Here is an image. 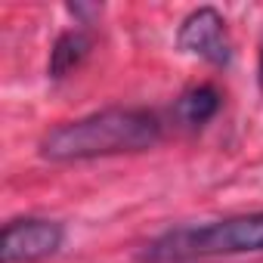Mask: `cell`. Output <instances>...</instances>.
<instances>
[{"instance_id": "cell-4", "label": "cell", "mask_w": 263, "mask_h": 263, "mask_svg": "<svg viewBox=\"0 0 263 263\" xmlns=\"http://www.w3.org/2000/svg\"><path fill=\"white\" fill-rule=\"evenodd\" d=\"M177 47L189 56H198V59L211 62V65H229V59H232L226 19L214 7H198L180 22Z\"/></svg>"}, {"instance_id": "cell-6", "label": "cell", "mask_w": 263, "mask_h": 263, "mask_svg": "<svg viewBox=\"0 0 263 263\" xmlns=\"http://www.w3.org/2000/svg\"><path fill=\"white\" fill-rule=\"evenodd\" d=\"M90 50H93V37H90L84 28L62 31V34L56 37L53 50H50V65H47L50 78H53V81L68 78L74 68H81V62L90 56Z\"/></svg>"}, {"instance_id": "cell-7", "label": "cell", "mask_w": 263, "mask_h": 263, "mask_svg": "<svg viewBox=\"0 0 263 263\" xmlns=\"http://www.w3.org/2000/svg\"><path fill=\"white\" fill-rule=\"evenodd\" d=\"M257 81H260V90H263V44H260V62H257Z\"/></svg>"}, {"instance_id": "cell-3", "label": "cell", "mask_w": 263, "mask_h": 263, "mask_svg": "<svg viewBox=\"0 0 263 263\" xmlns=\"http://www.w3.org/2000/svg\"><path fill=\"white\" fill-rule=\"evenodd\" d=\"M65 226L50 217H16L0 232V263H41L62 251Z\"/></svg>"}, {"instance_id": "cell-5", "label": "cell", "mask_w": 263, "mask_h": 263, "mask_svg": "<svg viewBox=\"0 0 263 263\" xmlns=\"http://www.w3.org/2000/svg\"><path fill=\"white\" fill-rule=\"evenodd\" d=\"M223 105V96L214 84H195L189 90L180 93V99L174 102V121L183 130H201L204 124H211L217 118Z\"/></svg>"}, {"instance_id": "cell-2", "label": "cell", "mask_w": 263, "mask_h": 263, "mask_svg": "<svg viewBox=\"0 0 263 263\" xmlns=\"http://www.w3.org/2000/svg\"><path fill=\"white\" fill-rule=\"evenodd\" d=\"M263 254V211L232 214L208 223L174 226L140 248V263H201L217 257Z\"/></svg>"}, {"instance_id": "cell-1", "label": "cell", "mask_w": 263, "mask_h": 263, "mask_svg": "<svg viewBox=\"0 0 263 263\" xmlns=\"http://www.w3.org/2000/svg\"><path fill=\"white\" fill-rule=\"evenodd\" d=\"M164 140V121L152 108L108 105L74 121L47 130L41 140V158L56 164L96 161L115 155H137L155 149Z\"/></svg>"}]
</instances>
